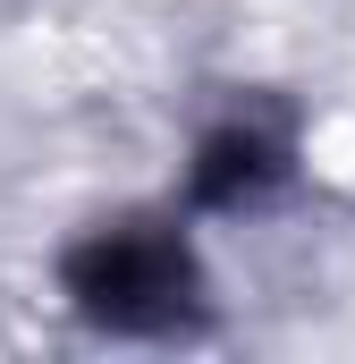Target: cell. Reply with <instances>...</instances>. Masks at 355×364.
Masks as SVG:
<instances>
[{"mask_svg": "<svg viewBox=\"0 0 355 364\" xmlns=\"http://www.w3.org/2000/svg\"><path fill=\"white\" fill-rule=\"evenodd\" d=\"M77 279V296H85L102 322H127V331H144V322H170L178 296H186V255H178L161 229H110V237H93L85 255L68 263Z\"/></svg>", "mask_w": 355, "mask_h": 364, "instance_id": "obj_1", "label": "cell"}]
</instances>
